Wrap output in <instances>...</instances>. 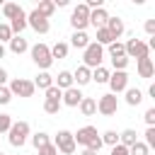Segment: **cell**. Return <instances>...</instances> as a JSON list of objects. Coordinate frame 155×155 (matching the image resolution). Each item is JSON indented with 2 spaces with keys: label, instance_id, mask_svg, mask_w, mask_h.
I'll return each mask as SVG.
<instances>
[{
  "label": "cell",
  "instance_id": "cell-41",
  "mask_svg": "<svg viewBox=\"0 0 155 155\" xmlns=\"http://www.w3.org/2000/svg\"><path fill=\"white\" fill-rule=\"evenodd\" d=\"M39 155H58V150H56V145H53V143H48V145L39 148Z\"/></svg>",
  "mask_w": 155,
  "mask_h": 155
},
{
  "label": "cell",
  "instance_id": "cell-13",
  "mask_svg": "<svg viewBox=\"0 0 155 155\" xmlns=\"http://www.w3.org/2000/svg\"><path fill=\"white\" fill-rule=\"evenodd\" d=\"M82 92H80V87H70V90H65L63 94H61V104H65V107H78L80 102H82Z\"/></svg>",
  "mask_w": 155,
  "mask_h": 155
},
{
  "label": "cell",
  "instance_id": "cell-38",
  "mask_svg": "<svg viewBox=\"0 0 155 155\" xmlns=\"http://www.w3.org/2000/svg\"><path fill=\"white\" fill-rule=\"evenodd\" d=\"M111 65H114V70H126V65H128V58H126V56L111 58Z\"/></svg>",
  "mask_w": 155,
  "mask_h": 155
},
{
  "label": "cell",
  "instance_id": "cell-44",
  "mask_svg": "<svg viewBox=\"0 0 155 155\" xmlns=\"http://www.w3.org/2000/svg\"><path fill=\"white\" fill-rule=\"evenodd\" d=\"M7 80H10V75H7V70L0 65V87H5V85H7Z\"/></svg>",
  "mask_w": 155,
  "mask_h": 155
},
{
  "label": "cell",
  "instance_id": "cell-11",
  "mask_svg": "<svg viewBox=\"0 0 155 155\" xmlns=\"http://www.w3.org/2000/svg\"><path fill=\"white\" fill-rule=\"evenodd\" d=\"M73 138H75V145L87 148L92 140H97V138H99V133H97V128H94V126H82V128H78V133H73Z\"/></svg>",
  "mask_w": 155,
  "mask_h": 155
},
{
  "label": "cell",
  "instance_id": "cell-29",
  "mask_svg": "<svg viewBox=\"0 0 155 155\" xmlns=\"http://www.w3.org/2000/svg\"><path fill=\"white\" fill-rule=\"evenodd\" d=\"M61 107H63V104H61V97H46V99H44V111H46V114H58Z\"/></svg>",
  "mask_w": 155,
  "mask_h": 155
},
{
  "label": "cell",
  "instance_id": "cell-24",
  "mask_svg": "<svg viewBox=\"0 0 155 155\" xmlns=\"http://www.w3.org/2000/svg\"><path fill=\"white\" fill-rule=\"evenodd\" d=\"M124 99H126L128 107H138V104L143 102V92H140L138 87H126V97H124Z\"/></svg>",
  "mask_w": 155,
  "mask_h": 155
},
{
  "label": "cell",
  "instance_id": "cell-1",
  "mask_svg": "<svg viewBox=\"0 0 155 155\" xmlns=\"http://www.w3.org/2000/svg\"><path fill=\"white\" fill-rule=\"evenodd\" d=\"M29 136H31V128H29L27 121H12V126L7 131V140H10L12 148H22Z\"/></svg>",
  "mask_w": 155,
  "mask_h": 155
},
{
  "label": "cell",
  "instance_id": "cell-40",
  "mask_svg": "<svg viewBox=\"0 0 155 155\" xmlns=\"http://www.w3.org/2000/svg\"><path fill=\"white\" fill-rule=\"evenodd\" d=\"M143 119H145V124H148V126H155V107H150V109L143 114Z\"/></svg>",
  "mask_w": 155,
  "mask_h": 155
},
{
  "label": "cell",
  "instance_id": "cell-22",
  "mask_svg": "<svg viewBox=\"0 0 155 155\" xmlns=\"http://www.w3.org/2000/svg\"><path fill=\"white\" fill-rule=\"evenodd\" d=\"M87 44H90V36H87V31H73V36H70V46L73 48H87Z\"/></svg>",
  "mask_w": 155,
  "mask_h": 155
},
{
  "label": "cell",
  "instance_id": "cell-37",
  "mask_svg": "<svg viewBox=\"0 0 155 155\" xmlns=\"http://www.w3.org/2000/svg\"><path fill=\"white\" fill-rule=\"evenodd\" d=\"M12 126V116L10 114H0V133H7Z\"/></svg>",
  "mask_w": 155,
  "mask_h": 155
},
{
  "label": "cell",
  "instance_id": "cell-26",
  "mask_svg": "<svg viewBox=\"0 0 155 155\" xmlns=\"http://www.w3.org/2000/svg\"><path fill=\"white\" fill-rule=\"evenodd\" d=\"M34 10H36V12H39L41 17H46V19H48V17H51V15L56 12V5H53V0H41V2H39V5L34 7Z\"/></svg>",
  "mask_w": 155,
  "mask_h": 155
},
{
  "label": "cell",
  "instance_id": "cell-21",
  "mask_svg": "<svg viewBox=\"0 0 155 155\" xmlns=\"http://www.w3.org/2000/svg\"><path fill=\"white\" fill-rule=\"evenodd\" d=\"M133 143H138V133H136L133 128H124V131L119 133V145H124V148H131Z\"/></svg>",
  "mask_w": 155,
  "mask_h": 155
},
{
  "label": "cell",
  "instance_id": "cell-34",
  "mask_svg": "<svg viewBox=\"0 0 155 155\" xmlns=\"http://www.w3.org/2000/svg\"><path fill=\"white\" fill-rule=\"evenodd\" d=\"M109 56H111V58L126 56V51H124V44H121V41H111V44H109Z\"/></svg>",
  "mask_w": 155,
  "mask_h": 155
},
{
  "label": "cell",
  "instance_id": "cell-39",
  "mask_svg": "<svg viewBox=\"0 0 155 155\" xmlns=\"http://www.w3.org/2000/svg\"><path fill=\"white\" fill-rule=\"evenodd\" d=\"M10 102H12V92L5 85V87H0V104H10Z\"/></svg>",
  "mask_w": 155,
  "mask_h": 155
},
{
  "label": "cell",
  "instance_id": "cell-33",
  "mask_svg": "<svg viewBox=\"0 0 155 155\" xmlns=\"http://www.w3.org/2000/svg\"><path fill=\"white\" fill-rule=\"evenodd\" d=\"M128 155H150V148H148L143 140H138V143H133V145L128 148Z\"/></svg>",
  "mask_w": 155,
  "mask_h": 155
},
{
  "label": "cell",
  "instance_id": "cell-42",
  "mask_svg": "<svg viewBox=\"0 0 155 155\" xmlns=\"http://www.w3.org/2000/svg\"><path fill=\"white\" fill-rule=\"evenodd\" d=\"M145 34L155 36V19H145Z\"/></svg>",
  "mask_w": 155,
  "mask_h": 155
},
{
  "label": "cell",
  "instance_id": "cell-8",
  "mask_svg": "<svg viewBox=\"0 0 155 155\" xmlns=\"http://www.w3.org/2000/svg\"><path fill=\"white\" fill-rule=\"evenodd\" d=\"M116 109H119V99H116V94H102L99 99H97V111L102 114V116H114L116 114Z\"/></svg>",
  "mask_w": 155,
  "mask_h": 155
},
{
  "label": "cell",
  "instance_id": "cell-16",
  "mask_svg": "<svg viewBox=\"0 0 155 155\" xmlns=\"http://www.w3.org/2000/svg\"><path fill=\"white\" fill-rule=\"evenodd\" d=\"M107 19H109V12H107L104 7H97V10H90V24H92L94 29H99V27H104V24H107Z\"/></svg>",
  "mask_w": 155,
  "mask_h": 155
},
{
  "label": "cell",
  "instance_id": "cell-15",
  "mask_svg": "<svg viewBox=\"0 0 155 155\" xmlns=\"http://www.w3.org/2000/svg\"><path fill=\"white\" fill-rule=\"evenodd\" d=\"M136 70H138V78L150 80V78L155 75V63H153V58H140V61H136Z\"/></svg>",
  "mask_w": 155,
  "mask_h": 155
},
{
  "label": "cell",
  "instance_id": "cell-28",
  "mask_svg": "<svg viewBox=\"0 0 155 155\" xmlns=\"http://www.w3.org/2000/svg\"><path fill=\"white\" fill-rule=\"evenodd\" d=\"M109 75H111V73H109V68H104V65H99V68L92 70V80H94L97 85H107V82H109Z\"/></svg>",
  "mask_w": 155,
  "mask_h": 155
},
{
  "label": "cell",
  "instance_id": "cell-7",
  "mask_svg": "<svg viewBox=\"0 0 155 155\" xmlns=\"http://www.w3.org/2000/svg\"><path fill=\"white\" fill-rule=\"evenodd\" d=\"M7 90L12 92V97H34V92H36L34 82L27 80V78H15V80H10Z\"/></svg>",
  "mask_w": 155,
  "mask_h": 155
},
{
  "label": "cell",
  "instance_id": "cell-5",
  "mask_svg": "<svg viewBox=\"0 0 155 155\" xmlns=\"http://www.w3.org/2000/svg\"><path fill=\"white\" fill-rule=\"evenodd\" d=\"M124 51H126V58L131 61V58H136V61H140V58H150V48H148V44L145 41H140V39H128L126 44H124Z\"/></svg>",
  "mask_w": 155,
  "mask_h": 155
},
{
  "label": "cell",
  "instance_id": "cell-12",
  "mask_svg": "<svg viewBox=\"0 0 155 155\" xmlns=\"http://www.w3.org/2000/svg\"><path fill=\"white\" fill-rule=\"evenodd\" d=\"M90 82H92V70L85 68V65H78L75 73H73V85H75V87H85V85H90Z\"/></svg>",
  "mask_w": 155,
  "mask_h": 155
},
{
  "label": "cell",
  "instance_id": "cell-14",
  "mask_svg": "<svg viewBox=\"0 0 155 155\" xmlns=\"http://www.w3.org/2000/svg\"><path fill=\"white\" fill-rule=\"evenodd\" d=\"M104 27H107V31L111 34V39H114V41L126 31V24H124V19H121V17H109Z\"/></svg>",
  "mask_w": 155,
  "mask_h": 155
},
{
  "label": "cell",
  "instance_id": "cell-46",
  "mask_svg": "<svg viewBox=\"0 0 155 155\" xmlns=\"http://www.w3.org/2000/svg\"><path fill=\"white\" fill-rule=\"evenodd\" d=\"M80 155H97V153H92V150H87V148H85V150H82Z\"/></svg>",
  "mask_w": 155,
  "mask_h": 155
},
{
  "label": "cell",
  "instance_id": "cell-36",
  "mask_svg": "<svg viewBox=\"0 0 155 155\" xmlns=\"http://www.w3.org/2000/svg\"><path fill=\"white\" fill-rule=\"evenodd\" d=\"M148 148H155V126H148L145 128V140H143Z\"/></svg>",
  "mask_w": 155,
  "mask_h": 155
},
{
  "label": "cell",
  "instance_id": "cell-30",
  "mask_svg": "<svg viewBox=\"0 0 155 155\" xmlns=\"http://www.w3.org/2000/svg\"><path fill=\"white\" fill-rule=\"evenodd\" d=\"M19 12H22L19 2H5V5H2V15H5V19H15Z\"/></svg>",
  "mask_w": 155,
  "mask_h": 155
},
{
  "label": "cell",
  "instance_id": "cell-35",
  "mask_svg": "<svg viewBox=\"0 0 155 155\" xmlns=\"http://www.w3.org/2000/svg\"><path fill=\"white\" fill-rule=\"evenodd\" d=\"M12 36H15V34H12L10 24H0V44H10Z\"/></svg>",
  "mask_w": 155,
  "mask_h": 155
},
{
  "label": "cell",
  "instance_id": "cell-43",
  "mask_svg": "<svg viewBox=\"0 0 155 155\" xmlns=\"http://www.w3.org/2000/svg\"><path fill=\"white\" fill-rule=\"evenodd\" d=\"M111 155H128V148H124V145L116 143V145L111 148Z\"/></svg>",
  "mask_w": 155,
  "mask_h": 155
},
{
  "label": "cell",
  "instance_id": "cell-25",
  "mask_svg": "<svg viewBox=\"0 0 155 155\" xmlns=\"http://www.w3.org/2000/svg\"><path fill=\"white\" fill-rule=\"evenodd\" d=\"M29 140H31V145L39 150V148H44V145H48V143H51V136H48L46 131H36V133H31V136H29Z\"/></svg>",
  "mask_w": 155,
  "mask_h": 155
},
{
  "label": "cell",
  "instance_id": "cell-9",
  "mask_svg": "<svg viewBox=\"0 0 155 155\" xmlns=\"http://www.w3.org/2000/svg\"><path fill=\"white\" fill-rule=\"evenodd\" d=\"M109 90H111V94H119V92H126V87H128V73L126 70H114L111 75H109Z\"/></svg>",
  "mask_w": 155,
  "mask_h": 155
},
{
  "label": "cell",
  "instance_id": "cell-32",
  "mask_svg": "<svg viewBox=\"0 0 155 155\" xmlns=\"http://www.w3.org/2000/svg\"><path fill=\"white\" fill-rule=\"evenodd\" d=\"M99 138H102V145H109V148H114L119 143V133L116 131H104Z\"/></svg>",
  "mask_w": 155,
  "mask_h": 155
},
{
  "label": "cell",
  "instance_id": "cell-27",
  "mask_svg": "<svg viewBox=\"0 0 155 155\" xmlns=\"http://www.w3.org/2000/svg\"><path fill=\"white\" fill-rule=\"evenodd\" d=\"M48 48H51V58L56 61V58H65L70 46H68L65 41H56V44H53V46H48Z\"/></svg>",
  "mask_w": 155,
  "mask_h": 155
},
{
  "label": "cell",
  "instance_id": "cell-2",
  "mask_svg": "<svg viewBox=\"0 0 155 155\" xmlns=\"http://www.w3.org/2000/svg\"><path fill=\"white\" fill-rule=\"evenodd\" d=\"M29 53H31V61L39 70H48L53 65V58H51V48L46 44H34L29 46Z\"/></svg>",
  "mask_w": 155,
  "mask_h": 155
},
{
  "label": "cell",
  "instance_id": "cell-23",
  "mask_svg": "<svg viewBox=\"0 0 155 155\" xmlns=\"http://www.w3.org/2000/svg\"><path fill=\"white\" fill-rule=\"evenodd\" d=\"M10 51H12V53H17V56H22L24 51H29L27 39H24V36H12V39H10Z\"/></svg>",
  "mask_w": 155,
  "mask_h": 155
},
{
  "label": "cell",
  "instance_id": "cell-45",
  "mask_svg": "<svg viewBox=\"0 0 155 155\" xmlns=\"http://www.w3.org/2000/svg\"><path fill=\"white\" fill-rule=\"evenodd\" d=\"M5 53H7V48H5V44H0V58H5Z\"/></svg>",
  "mask_w": 155,
  "mask_h": 155
},
{
  "label": "cell",
  "instance_id": "cell-3",
  "mask_svg": "<svg viewBox=\"0 0 155 155\" xmlns=\"http://www.w3.org/2000/svg\"><path fill=\"white\" fill-rule=\"evenodd\" d=\"M102 61H104V46H99V44L90 41V44H87V48L82 51V65H85V68H90V70H94V68H99V65H102Z\"/></svg>",
  "mask_w": 155,
  "mask_h": 155
},
{
  "label": "cell",
  "instance_id": "cell-4",
  "mask_svg": "<svg viewBox=\"0 0 155 155\" xmlns=\"http://www.w3.org/2000/svg\"><path fill=\"white\" fill-rule=\"evenodd\" d=\"M70 27H73V31H85L90 27V10L85 7V2H80V5L73 7V12H70Z\"/></svg>",
  "mask_w": 155,
  "mask_h": 155
},
{
  "label": "cell",
  "instance_id": "cell-18",
  "mask_svg": "<svg viewBox=\"0 0 155 155\" xmlns=\"http://www.w3.org/2000/svg\"><path fill=\"white\" fill-rule=\"evenodd\" d=\"M31 82H34V87H36V90H44V92H46V90L53 85V75H51L48 70H39V75H36Z\"/></svg>",
  "mask_w": 155,
  "mask_h": 155
},
{
  "label": "cell",
  "instance_id": "cell-17",
  "mask_svg": "<svg viewBox=\"0 0 155 155\" xmlns=\"http://www.w3.org/2000/svg\"><path fill=\"white\" fill-rule=\"evenodd\" d=\"M61 92H65V90H70V87H75L73 85V73L70 70H61L58 75H56V82H53Z\"/></svg>",
  "mask_w": 155,
  "mask_h": 155
},
{
  "label": "cell",
  "instance_id": "cell-6",
  "mask_svg": "<svg viewBox=\"0 0 155 155\" xmlns=\"http://www.w3.org/2000/svg\"><path fill=\"white\" fill-rule=\"evenodd\" d=\"M53 145H56V150L58 153H63V155H73L75 153V138H73V133L70 131H65V128H61L56 136H53Z\"/></svg>",
  "mask_w": 155,
  "mask_h": 155
},
{
  "label": "cell",
  "instance_id": "cell-10",
  "mask_svg": "<svg viewBox=\"0 0 155 155\" xmlns=\"http://www.w3.org/2000/svg\"><path fill=\"white\" fill-rule=\"evenodd\" d=\"M27 27H31L36 34H48V29H51V22H48L46 17H41L36 10H31V12L27 15Z\"/></svg>",
  "mask_w": 155,
  "mask_h": 155
},
{
  "label": "cell",
  "instance_id": "cell-20",
  "mask_svg": "<svg viewBox=\"0 0 155 155\" xmlns=\"http://www.w3.org/2000/svg\"><path fill=\"white\" fill-rule=\"evenodd\" d=\"M78 109H80L82 116H94V114H97V99H92V97H82V102L78 104Z\"/></svg>",
  "mask_w": 155,
  "mask_h": 155
},
{
  "label": "cell",
  "instance_id": "cell-47",
  "mask_svg": "<svg viewBox=\"0 0 155 155\" xmlns=\"http://www.w3.org/2000/svg\"><path fill=\"white\" fill-rule=\"evenodd\" d=\"M0 155H5V153H0Z\"/></svg>",
  "mask_w": 155,
  "mask_h": 155
},
{
  "label": "cell",
  "instance_id": "cell-19",
  "mask_svg": "<svg viewBox=\"0 0 155 155\" xmlns=\"http://www.w3.org/2000/svg\"><path fill=\"white\" fill-rule=\"evenodd\" d=\"M10 29H12L15 36H22V31L27 29V12H24V10H22L15 19H10Z\"/></svg>",
  "mask_w": 155,
  "mask_h": 155
},
{
  "label": "cell",
  "instance_id": "cell-31",
  "mask_svg": "<svg viewBox=\"0 0 155 155\" xmlns=\"http://www.w3.org/2000/svg\"><path fill=\"white\" fill-rule=\"evenodd\" d=\"M111 41H114V39H111V34L107 31V27H99V29H97V41H94V44H99V46H109Z\"/></svg>",
  "mask_w": 155,
  "mask_h": 155
}]
</instances>
